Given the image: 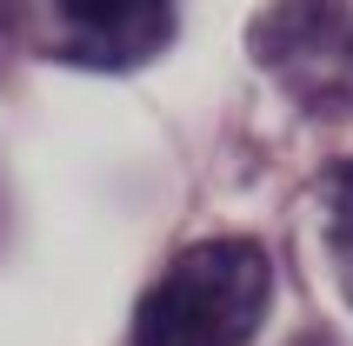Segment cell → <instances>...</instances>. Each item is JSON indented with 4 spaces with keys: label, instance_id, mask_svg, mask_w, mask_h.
I'll return each instance as SVG.
<instances>
[{
    "label": "cell",
    "instance_id": "obj_1",
    "mask_svg": "<svg viewBox=\"0 0 353 346\" xmlns=\"http://www.w3.org/2000/svg\"><path fill=\"white\" fill-rule=\"evenodd\" d=\"M274 267L254 240H200L154 280L134 313V346H247L267 320Z\"/></svg>",
    "mask_w": 353,
    "mask_h": 346
},
{
    "label": "cell",
    "instance_id": "obj_2",
    "mask_svg": "<svg viewBox=\"0 0 353 346\" xmlns=\"http://www.w3.org/2000/svg\"><path fill=\"white\" fill-rule=\"evenodd\" d=\"M247 47L307 114H353V0H274Z\"/></svg>",
    "mask_w": 353,
    "mask_h": 346
},
{
    "label": "cell",
    "instance_id": "obj_3",
    "mask_svg": "<svg viewBox=\"0 0 353 346\" xmlns=\"http://www.w3.org/2000/svg\"><path fill=\"white\" fill-rule=\"evenodd\" d=\"M174 40V0H40V47L87 74L147 67Z\"/></svg>",
    "mask_w": 353,
    "mask_h": 346
},
{
    "label": "cell",
    "instance_id": "obj_4",
    "mask_svg": "<svg viewBox=\"0 0 353 346\" xmlns=\"http://www.w3.org/2000/svg\"><path fill=\"white\" fill-rule=\"evenodd\" d=\"M327 260H334V280L353 307V160L327 173Z\"/></svg>",
    "mask_w": 353,
    "mask_h": 346
}]
</instances>
